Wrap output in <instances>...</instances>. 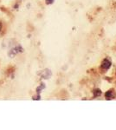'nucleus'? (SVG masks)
I'll list each match as a JSON object with an SVG mask.
<instances>
[{
	"instance_id": "nucleus-5",
	"label": "nucleus",
	"mask_w": 116,
	"mask_h": 130,
	"mask_svg": "<svg viewBox=\"0 0 116 130\" xmlns=\"http://www.w3.org/2000/svg\"><path fill=\"white\" fill-rule=\"evenodd\" d=\"M1 29H2V23H0V31H1Z\"/></svg>"
},
{
	"instance_id": "nucleus-2",
	"label": "nucleus",
	"mask_w": 116,
	"mask_h": 130,
	"mask_svg": "<svg viewBox=\"0 0 116 130\" xmlns=\"http://www.w3.org/2000/svg\"><path fill=\"white\" fill-rule=\"evenodd\" d=\"M105 96H106V99H107V100H111L112 98H113V92H112L111 90L108 91L107 93L105 94Z\"/></svg>"
},
{
	"instance_id": "nucleus-1",
	"label": "nucleus",
	"mask_w": 116,
	"mask_h": 130,
	"mask_svg": "<svg viewBox=\"0 0 116 130\" xmlns=\"http://www.w3.org/2000/svg\"><path fill=\"white\" fill-rule=\"evenodd\" d=\"M111 67V62L110 60L108 59H104L103 61H102L101 62V68L103 69H108Z\"/></svg>"
},
{
	"instance_id": "nucleus-4",
	"label": "nucleus",
	"mask_w": 116,
	"mask_h": 130,
	"mask_svg": "<svg viewBox=\"0 0 116 130\" xmlns=\"http://www.w3.org/2000/svg\"><path fill=\"white\" fill-rule=\"evenodd\" d=\"M54 2V0H46V3L48 4H52Z\"/></svg>"
},
{
	"instance_id": "nucleus-3",
	"label": "nucleus",
	"mask_w": 116,
	"mask_h": 130,
	"mask_svg": "<svg viewBox=\"0 0 116 130\" xmlns=\"http://www.w3.org/2000/svg\"><path fill=\"white\" fill-rule=\"evenodd\" d=\"M93 95H94V97H98V96H100L101 95V89H94V90L93 91Z\"/></svg>"
}]
</instances>
